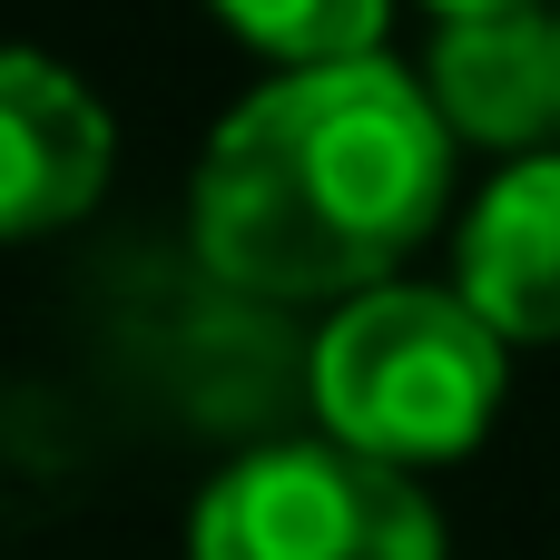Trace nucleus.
<instances>
[{"label": "nucleus", "instance_id": "obj_1", "mask_svg": "<svg viewBox=\"0 0 560 560\" xmlns=\"http://www.w3.org/2000/svg\"><path fill=\"white\" fill-rule=\"evenodd\" d=\"M453 197V128L423 79L384 49L285 69L217 118L197 158V256L207 276L305 305L384 285Z\"/></svg>", "mask_w": 560, "mask_h": 560}, {"label": "nucleus", "instance_id": "obj_2", "mask_svg": "<svg viewBox=\"0 0 560 560\" xmlns=\"http://www.w3.org/2000/svg\"><path fill=\"white\" fill-rule=\"evenodd\" d=\"M502 325L463 285H364L315 345V404L325 433L384 463H453L502 413Z\"/></svg>", "mask_w": 560, "mask_h": 560}, {"label": "nucleus", "instance_id": "obj_3", "mask_svg": "<svg viewBox=\"0 0 560 560\" xmlns=\"http://www.w3.org/2000/svg\"><path fill=\"white\" fill-rule=\"evenodd\" d=\"M187 560H443V522L384 453L266 443L207 482Z\"/></svg>", "mask_w": 560, "mask_h": 560}, {"label": "nucleus", "instance_id": "obj_4", "mask_svg": "<svg viewBox=\"0 0 560 560\" xmlns=\"http://www.w3.org/2000/svg\"><path fill=\"white\" fill-rule=\"evenodd\" d=\"M108 158L118 138L89 79L39 49H0V236H49L89 217V197L108 187Z\"/></svg>", "mask_w": 560, "mask_h": 560}, {"label": "nucleus", "instance_id": "obj_5", "mask_svg": "<svg viewBox=\"0 0 560 560\" xmlns=\"http://www.w3.org/2000/svg\"><path fill=\"white\" fill-rule=\"evenodd\" d=\"M423 89H433L453 138L532 148L541 128H560V10H541V0H522V10H453L433 30Z\"/></svg>", "mask_w": 560, "mask_h": 560}, {"label": "nucleus", "instance_id": "obj_6", "mask_svg": "<svg viewBox=\"0 0 560 560\" xmlns=\"http://www.w3.org/2000/svg\"><path fill=\"white\" fill-rule=\"evenodd\" d=\"M453 256H463V295L512 345H560V148L502 167L472 197Z\"/></svg>", "mask_w": 560, "mask_h": 560}, {"label": "nucleus", "instance_id": "obj_7", "mask_svg": "<svg viewBox=\"0 0 560 560\" xmlns=\"http://www.w3.org/2000/svg\"><path fill=\"white\" fill-rule=\"evenodd\" d=\"M246 49L285 59V69H325V59H364L384 49V0H207Z\"/></svg>", "mask_w": 560, "mask_h": 560}, {"label": "nucleus", "instance_id": "obj_8", "mask_svg": "<svg viewBox=\"0 0 560 560\" xmlns=\"http://www.w3.org/2000/svg\"><path fill=\"white\" fill-rule=\"evenodd\" d=\"M433 10L453 20V10H522V0H433Z\"/></svg>", "mask_w": 560, "mask_h": 560}]
</instances>
